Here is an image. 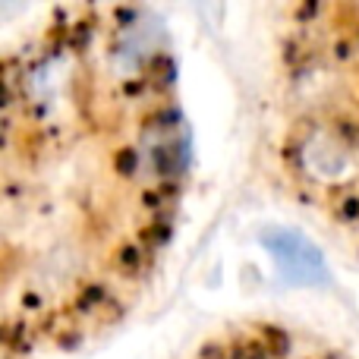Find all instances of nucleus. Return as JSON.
Returning a JSON list of instances; mask_svg holds the SVG:
<instances>
[{"label": "nucleus", "mask_w": 359, "mask_h": 359, "mask_svg": "<svg viewBox=\"0 0 359 359\" xmlns=\"http://www.w3.org/2000/svg\"><path fill=\"white\" fill-rule=\"evenodd\" d=\"M252 155L268 189L359 265V0L274 13Z\"/></svg>", "instance_id": "1"}, {"label": "nucleus", "mask_w": 359, "mask_h": 359, "mask_svg": "<svg viewBox=\"0 0 359 359\" xmlns=\"http://www.w3.org/2000/svg\"><path fill=\"white\" fill-rule=\"evenodd\" d=\"M186 359H359V350L299 318L243 316L205 334Z\"/></svg>", "instance_id": "2"}]
</instances>
